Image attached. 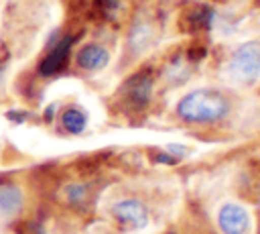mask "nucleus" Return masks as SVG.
<instances>
[{
  "label": "nucleus",
  "instance_id": "1",
  "mask_svg": "<svg viewBox=\"0 0 260 234\" xmlns=\"http://www.w3.org/2000/svg\"><path fill=\"white\" fill-rule=\"evenodd\" d=\"M228 112V102L213 90H195L177 104V114L187 122H215Z\"/></svg>",
  "mask_w": 260,
  "mask_h": 234
},
{
  "label": "nucleus",
  "instance_id": "2",
  "mask_svg": "<svg viewBox=\"0 0 260 234\" xmlns=\"http://www.w3.org/2000/svg\"><path fill=\"white\" fill-rule=\"evenodd\" d=\"M230 73L240 83H252L260 73V43L248 41L230 59Z\"/></svg>",
  "mask_w": 260,
  "mask_h": 234
},
{
  "label": "nucleus",
  "instance_id": "3",
  "mask_svg": "<svg viewBox=\"0 0 260 234\" xmlns=\"http://www.w3.org/2000/svg\"><path fill=\"white\" fill-rule=\"evenodd\" d=\"M112 214L120 224L130 226V228H142L146 224V220H148V212H146L144 203L138 201V199H122V201H118L112 208Z\"/></svg>",
  "mask_w": 260,
  "mask_h": 234
},
{
  "label": "nucleus",
  "instance_id": "4",
  "mask_svg": "<svg viewBox=\"0 0 260 234\" xmlns=\"http://www.w3.org/2000/svg\"><path fill=\"white\" fill-rule=\"evenodd\" d=\"M219 228L225 234H244L248 230V214L236 203H228L219 212Z\"/></svg>",
  "mask_w": 260,
  "mask_h": 234
},
{
  "label": "nucleus",
  "instance_id": "5",
  "mask_svg": "<svg viewBox=\"0 0 260 234\" xmlns=\"http://www.w3.org/2000/svg\"><path fill=\"white\" fill-rule=\"evenodd\" d=\"M71 43H73V39H71V37H65V39H61V41L51 49V53L41 61V73H43V75H53V73H57V71L63 67V63L67 61Z\"/></svg>",
  "mask_w": 260,
  "mask_h": 234
},
{
  "label": "nucleus",
  "instance_id": "6",
  "mask_svg": "<svg viewBox=\"0 0 260 234\" xmlns=\"http://www.w3.org/2000/svg\"><path fill=\"white\" fill-rule=\"evenodd\" d=\"M150 92H152V77L148 71L134 75L128 83V100L138 108H142L150 100Z\"/></svg>",
  "mask_w": 260,
  "mask_h": 234
},
{
  "label": "nucleus",
  "instance_id": "7",
  "mask_svg": "<svg viewBox=\"0 0 260 234\" xmlns=\"http://www.w3.org/2000/svg\"><path fill=\"white\" fill-rule=\"evenodd\" d=\"M110 61V55L104 47L100 45H85L79 53H77V63L79 67L83 69H89V71H95V69H102L106 67Z\"/></svg>",
  "mask_w": 260,
  "mask_h": 234
},
{
  "label": "nucleus",
  "instance_id": "8",
  "mask_svg": "<svg viewBox=\"0 0 260 234\" xmlns=\"http://www.w3.org/2000/svg\"><path fill=\"white\" fill-rule=\"evenodd\" d=\"M22 210V193L14 185H0V216L14 218Z\"/></svg>",
  "mask_w": 260,
  "mask_h": 234
},
{
  "label": "nucleus",
  "instance_id": "9",
  "mask_svg": "<svg viewBox=\"0 0 260 234\" xmlns=\"http://www.w3.org/2000/svg\"><path fill=\"white\" fill-rule=\"evenodd\" d=\"M211 20V10L203 4H195L183 18V24L187 31H199V28H207Z\"/></svg>",
  "mask_w": 260,
  "mask_h": 234
},
{
  "label": "nucleus",
  "instance_id": "10",
  "mask_svg": "<svg viewBox=\"0 0 260 234\" xmlns=\"http://www.w3.org/2000/svg\"><path fill=\"white\" fill-rule=\"evenodd\" d=\"M61 122H63V126H65V130L67 132H71V134H79L83 128H85V114L79 110V108H67L65 112H63V116H61Z\"/></svg>",
  "mask_w": 260,
  "mask_h": 234
},
{
  "label": "nucleus",
  "instance_id": "11",
  "mask_svg": "<svg viewBox=\"0 0 260 234\" xmlns=\"http://www.w3.org/2000/svg\"><path fill=\"white\" fill-rule=\"evenodd\" d=\"M98 2H100V6H102L106 12H112V10H116V8L120 6L122 0H98Z\"/></svg>",
  "mask_w": 260,
  "mask_h": 234
},
{
  "label": "nucleus",
  "instance_id": "12",
  "mask_svg": "<svg viewBox=\"0 0 260 234\" xmlns=\"http://www.w3.org/2000/svg\"><path fill=\"white\" fill-rule=\"evenodd\" d=\"M258 234H260V228H258Z\"/></svg>",
  "mask_w": 260,
  "mask_h": 234
}]
</instances>
